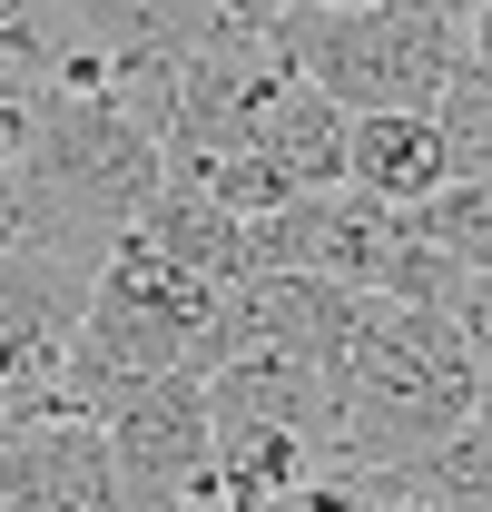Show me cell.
Wrapping results in <instances>:
<instances>
[{
    "label": "cell",
    "instance_id": "cell-18",
    "mask_svg": "<svg viewBox=\"0 0 492 512\" xmlns=\"http://www.w3.org/2000/svg\"><path fill=\"white\" fill-rule=\"evenodd\" d=\"M296 10H374V0H296Z\"/></svg>",
    "mask_w": 492,
    "mask_h": 512
},
{
    "label": "cell",
    "instance_id": "cell-1",
    "mask_svg": "<svg viewBox=\"0 0 492 512\" xmlns=\"http://www.w3.org/2000/svg\"><path fill=\"white\" fill-rule=\"evenodd\" d=\"M473 424V345L443 306H384L365 296L355 345L335 355V424L325 473H404L433 463Z\"/></svg>",
    "mask_w": 492,
    "mask_h": 512
},
{
    "label": "cell",
    "instance_id": "cell-15",
    "mask_svg": "<svg viewBox=\"0 0 492 512\" xmlns=\"http://www.w3.org/2000/svg\"><path fill=\"white\" fill-rule=\"evenodd\" d=\"M286 10H296V0H207V20H217V30H237V40H276V30H286Z\"/></svg>",
    "mask_w": 492,
    "mask_h": 512
},
{
    "label": "cell",
    "instance_id": "cell-7",
    "mask_svg": "<svg viewBox=\"0 0 492 512\" xmlns=\"http://www.w3.org/2000/svg\"><path fill=\"white\" fill-rule=\"evenodd\" d=\"M345 138H355V119H345L286 50H276V69H266L256 99H246V148L276 158L296 188H345Z\"/></svg>",
    "mask_w": 492,
    "mask_h": 512
},
{
    "label": "cell",
    "instance_id": "cell-5",
    "mask_svg": "<svg viewBox=\"0 0 492 512\" xmlns=\"http://www.w3.org/2000/svg\"><path fill=\"white\" fill-rule=\"evenodd\" d=\"M394 237H404V217L355 197V188H306V197H286L276 217H256L266 276H325V286H355V296L384 286Z\"/></svg>",
    "mask_w": 492,
    "mask_h": 512
},
{
    "label": "cell",
    "instance_id": "cell-9",
    "mask_svg": "<svg viewBox=\"0 0 492 512\" xmlns=\"http://www.w3.org/2000/svg\"><path fill=\"white\" fill-rule=\"evenodd\" d=\"M345 188L394 207V217H424L433 197L453 188V148H443V119L433 109H374L345 138Z\"/></svg>",
    "mask_w": 492,
    "mask_h": 512
},
{
    "label": "cell",
    "instance_id": "cell-8",
    "mask_svg": "<svg viewBox=\"0 0 492 512\" xmlns=\"http://www.w3.org/2000/svg\"><path fill=\"white\" fill-rule=\"evenodd\" d=\"M0 512H128L99 424H40L0 444Z\"/></svg>",
    "mask_w": 492,
    "mask_h": 512
},
{
    "label": "cell",
    "instance_id": "cell-2",
    "mask_svg": "<svg viewBox=\"0 0 492 512\" xmlns=\"http://www.w3.org/2000/svg\"><path fill=\"white\" fill-rule=\"evenodd\" d=\"M20 188H30V247L99 276L119 256V237L158 207L168 148L128 119L119 99H50L30 158H20Z\"/></svg>",
    "mask_w": 492,
    "mask_h": 512
},
{
    "label": "cell",
    "instance_id": "cell-17",
    "mask_svg": "<svg viewBox=\"0 0 492 512\" xmlns=\"http://www.w3.org/2000/svg\"><path fill=\"white\" fill-rule=\"evenodd\" d=\"M463 60L492 79V0H473V10H463Z\"/></svg>",
    "mask_w": 492,
    "mask_h": 512
},
{
    "label": "cell",
    "instance_id": "cell-11",
    "mask_svg": "<svg viewBox=\"0 0 492 512\" xmlns=\"http://www.w3.org/2000/svg\"><path fill=\"white\" fill-rule=\"evenodd\" d=\"M79 40H99L109 60H197L207 40H217V20H207V0H50Z\"/></svg>",
    "mask_w": 492,
    "mask_h": 512
},
{
    "label": "cell",
    "instance_id": "cell-3",
    "mask_svg": "<svg viewBox=\"0 0 492 512\" xmlns=\"http://www.w3.org/2000/svg\"><path fill=\"white\" fill-rule=\"evenodd\" d=\"M276 50L306 69L315 89L374 119V109H443V89L463 79V20L433 0H374V10H286Z\"/></svg>",
    "mask_w": 492,
    "mask_h": 512
},
{
    "label": "cell",
    "instance_id": "cell-13",
    "mask_svg": "<svg viewBox=\"0 0 492 512\" xmlns=\"http://www.w3.org/2000/svg\"><path fill=\"white\" fill-rule=\"evenodd\" d=\"M424 227L463 256V276H492V178H453V188L424 207Z\"/></svg>",
    "mask_w": 492,
    "mask_h": 512
},
{
    "label": "cell",
    "instance_id": "cell-10",
    "mask_svg": "<svg viewBox=\"0 0 492 512\" xmlns=\"http://www.w3.org/2000/svg\"><path fill=\"white\" fill-rule=\"evenodd\" d=\"M138 237L168 256L178 276L217 286V296H237V286H256V276H266V256H256V227H246V217H227L217 197H197V188H158V207L138 217Z\"/></svg>",
    "mask_w": 492,
    "mask_h": 512
},
{
    "label": "cell",
    "instance_id": "cell-16",
    "mask_svg": "<svg viewBox=\"0 0 492 512\" xmlns=\"http://www.w3.org/2000/svg\"><path fill=\"white\" fill-rule=\"evenodd\" d=\"M30 247V188H20V168H0V256Z\"/></svg>",
    "mask_w": 492,
    "mask_h": 512
},
{
    "label": "cell",
    "instance_id": "cell-4",
    "mask_svg": "<svg viewBox=\"0 0 492 512\" xmlns=\"http://www.w3.org/2000/svg\"><path fill=\"white\" fill-rule=\"evenodd\" d=\"M99 434H109V463H119L128 512L217 503V424H207V384L197 375L119 384V394L99 404Z\"/></svg>",
    "mask_w": 492,
    "mask_h": 512
},
{
    "label": "cell",
    "instance_id": "cell-12",
    "mask_svg": "<svg viewBox=\"0 0 492 512\" xmlns=\"http://www.w3.org/2000/svg\"><path fill=\"white\" fill-rule=\"evenodd\" d=\"M414 473H424V493L443 512H492V424H463V434L433 453V463H414Z\"/></svg>",
    "mask_w": 492,
    "mask_h": 512
},
{
    "label": "cell",
    "instance_id": "cell-19",
    "mask_svg": "<svg viewBox=\"0 0 492 512\" xmlns=\"http://www.w3.org/2000/svg\"><path fill=\"white\" fill-rule=\"evenodd\" d=\"M433 10H453V20H463V10H473V0H433Z\"/></svg>",
    "mask_w": 492,
    "mask_h": 512
},
{
    "label": "cell",
    "instance_id": "cell-6",
    "mask_svg": "<svg viewBox=\"0 0 492 512\" xmlns=\"http://www.w3.org/2000/svg\"><path fill=\"white\" fill-rule=\"evenodd\" d=\"M365 325V296L355 286H325V276H256L227 296V316L207 335V375L237 365V355H306V365H335Z\"/></svg>",
    "mask_w": 492,
    "mask_h": 512
},
{
    "label": "cell",
    "instance_id": "cell-14",
    "mask_svg": "<svg viewBox=\"0 0 492 512\" xmlns=\"http://www.w3.org/2000/svg\"><path fill=\"white\" fill-rule=\"evenodd\" d=\"M40 89H20V79H0V168H20L30 158V138H40Z\"/></svg>",
    "mask_w": 492,
    "mask_h": 512
}]
</instances>
